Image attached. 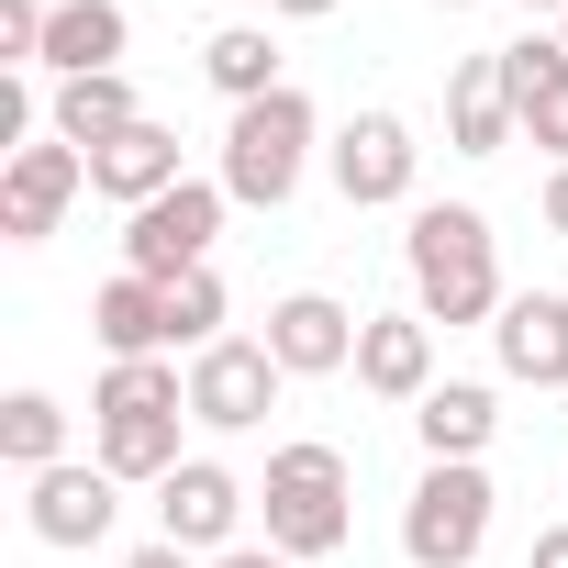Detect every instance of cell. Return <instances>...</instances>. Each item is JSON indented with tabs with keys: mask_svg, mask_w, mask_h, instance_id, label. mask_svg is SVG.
I'll list each match as a JSON object with an SVG mask.
<instances>
[{
	"mask_svg": "<svg viewBox=\"0 0 568 568\" xmlns=\"http://www.w3.org/2000/svg\"><path fill=\"white\" fill-rule=\"evenodd\" d=\"M402 267H413V313L424 324H501V256H490V212L468 201H424L413 234H402Z\"/></svg>",
	"mask_w": 568,
	"mask_h": 568,
	"instance_id": "1",
	"label": "cell"
},
{
	"mask_svg": "<svg viewBox=\"0 0 568 568\" xmlns=\"http://www.w3.org/2000/svg\"><path fill=\"white\" fill-rule=\"evenodd\" d=\"M256 513H267V546L278 557H335L346 535H357V479H346V446H324V435H291V446H267V490H256Z\"/></svg>",
	"mask_w": 568,
	"mask_h": 568,
	"instance_id": "2",
	"label": "cell"
},
{
	"mask_svg": "<svg viewBox=\"0 0 568 568\" xmlns=\"http://www.w3.org/2000/svg\"><path fill=\"white\" fill-rule=\"evenodd\" d=\"M313 101L302 90H267V101H245L234 123H223V190L245 201V212H278L302 190V168H313Z\"/></svg>",
	"mask_w": 568,
	"mask_h": 568,
	"instance_id": "3",
	"label": "cell"
},
{
	"mask_svg": "<svg viewBox=\"0 0 568 568\" xmlns=\"http://www.w3.org/2000/svg\"><path fill=\"white\" fill-rule=\"evenodd\" d=\"M490 546V468L479 457H424L413 501H402V557L413 568H468Z\"/></svg>",
	"mask_w": 568,
	"mask_h": 568,
	"instance_id": "4",
	"label": "cell"
},
{
	"mask_svg": "<svg viewBox=\"0 0 568 568\" xmlns=\"http://www.w3.org/2000/svg\"><path fill=\"white\" fill-rule=\"evenodd\" d=\"M223 212H234V190H223V179H179L168 201L123 212V267H134V278H190V267H212Z\"/></svg>",
	"mask_w": 568,
	"mask_h": 568,
	"instance_id": "5",
	"label": "cell"
},
{
	"mask_svg": "<svg viewBox=\"0 0 568 568\" xmlns=\"http://www.w3.org/2000/svg\"><path fill=\"white\" fill-rule=\"evenodd\" d=\"M278 368L267 357V335H223V346H201L190 357V424H212V435H256L267 413H278Z\"/></svg>",
	"mask_w": 568,
	"mask_h": 568,
	"instance_id": "6",
	"label": "cell"
},
{
	"mask_svg": "<svg viewBox=\"0 0 568 568\" xmlns=\"http://www.w3.org/2000/svg\"><path fill=\"white\" fill-rule=\"evenodd\" d=\"M324 168H335L346 212H390V201H413L424 145H413V123H402V112H346V134L324 145Z\"/></svg>",
	"mask_w": 568,
	"mask_h": 568,
	"instance_id": "7",
	"label": "cell"
},
{
	"mask_svg": "<svg viewBox=\"0 0 568 568\" xmlns=\"http://www.w3.org/2000/svg\"><path fill=\"white\" fill-rule=\"evenodd\" d=\"M90 190V156L68 145V134H34V145H12V168H0V234L12 245H45L57 234V212Z\"/></svg>",
	"mask_w": 568,
	"mask_h": 568,
	"instance_id": "8",
	"label": "cell"
},
{
	"mask_svg": "<svg viewBox=\"0 0 568 568\" xmlns=\"http://www.w3.org/2000/svg\"><path fill=\"white\" fill-rule=\"evenodd\" d=\"M34 501H23V524H34V546H57V557H79V546H101L112 535V513H123V479L101 468V457H68V468H45V479H23Z\"/></svg>",
	"mask_w": 568,
	"mask_h": 568,
	"instance_id": "9",
	"label": "cell"
},
{
	"mask_svg": "<svg viewBox=\"0 0 568 568\" xmlns=\"http://www.w3.org/2000/svg\"><path fill=\"white\" fill-rule=\"evenodd\" d=\"M234 524H245V479H234L223 457H190V468H168V490H156V535H168V546H190V557H223V546H234Z\"/></svg>",
	"mask_w": 568,
	"mask_h": 568,
	"instance_id": "10",
	"label": "cell"
},
{
	"mask_svg": "<svg viewBox=\"0 0 568 568\" xmlns=\"http://www.w3.org/2000/svg\"><path fill=\"white\" fill-rule=\"evenodd\" d=\"M357 324L368 313H346L335 291H291L267 313V357L291 368V379H335V368H357Z\"/></svg>",
	"mask_w": 568,
	"mask_h": 568,
	"instance_id": "11",
	"label": "cell"
},
{
	"mask_svg": "<svg viewBox=\"0 0 568 568\" xmlns=\"http://www.w3.org/2000/svg\"><path fill=\"white\" fill-rule=\"evenodd\" d=\"M179 179H190V168H179V134H168L156 112H145V123H123V134H112V145L90 156V190H101V201H123V212L168 201Z\"/></svg>",
	"mask_w": 568,
	"mask_h": 568,
	"instance_id": "12",
	"label": "cell"
},
{
	"mask_svg": "<svg viewBox=\"0 0 568 568\" xmlns=\"http://www.w3.org/2000/svg\"><path fill=\"white\" fill-rule=\"evenodd\" d=\"M357 390L424 402V390H435V324H424V313H368V324H357Z\"/></svg>",
	"mask_w": 568,
	"mask_h": 568,
	"instance_id": "13",
	"label": "cell"
},
{
	"mask_svg": "<svg viewBox=\"0 0 568 568\" xmlns=\"http://www.w3.org/2000/svg\"><path fill=\"white\" fill-rule=\"evenodd\" d=\"M490 346H501V368L524 390H568V302L557 291H513L501 324H490Z\"/></svg>",
	"mask_w": 568,
	"mask_h": 568,
	"instance_id": "14",
	"label": "cell"
},
{
	"mask_svg": "<svg viewBox=\"0 0 568 568\" xmlns=\"http://www.w3.org/2000/svg\"><path fill=\"white\" fill-rule=\"evenodd\" d=\"M123 45H134L123 0H57L45 12V79H112Z\"/></svg>",
	"mask_w": 568,
	"mask_h": 568,
	"instance_id": "15",
	"label": "cell"
},
{
	"mask_svg": "<svg viewBox=\"0 0 568 568\" xmlns=\"http://www.w3.org/2000/svg\"><path fill=\"white\" fill-rule=\"evenodd\" d=\"M90 335H101V357H179L168 346V278H101L90 291Z\"/></svg>",
	"mask_w": 568,
	"mask_h": 568,
	"instance_id": "16",
	"label": "cell"
},
{
	"mask_svg": "<svg viewBox=\"0 0 568 568\" xmlns=\"http://www.w3.org/2000/svg\"><path fill=\"white\" fill-rule=\"evenodd\" d=\"M524 134V112H513V90H501V57H468L457 79H446V145L457 156H501Z\"/></svg>",
	"mask_w": 568,
	"mask_h": 568,
	"instance_id": "17",
	"label": "cell"
},
{
	"mask_svg": "<svg viewBox=\"0 0 568 568\" xmlns=\"http://www.w3.org/2000/svg\"><path fill=\"white\" fill-rule=\"evenodd\" d=\"M413 435H424V457H490L501 402H490L479 379H435V390L413 402Z\"/></svg>",
	"mask_w": 568,
	"mask_h": 568,
	"instance_id": "18",
	"label": "cell"
},
{
	"mask_svg": "<svg viewBox=\"0 0 568 568\" xmlns=\"http://www.w3.org/2000/svg\"><path fill=\"white\" fill-rule=\"evenodd\" d=\"M90 457H101L123 490H134V479H145V490H168V468H190V457H179V413H123V424H90Z\"/></svg>",
	"mask_w": 568,
	"mask_h": 568,
	"instance_id": "19",
	"label": "cell"
},
{
	"mask_svg": "<svg viewBox=\"0 0 568 568\" xmlns=\"http://www.w3.org/2000/svg\"><path fill=\"white\" fill-rule=\"evenodd\" d=\"M201 79L245 112V101H267V90H291V79H278V34L267 23H223L212 45H201Z\"/></svg>",
	"mask_w": 568,
	"mask_h": 568,
	"instance_id": "20",
	"label": "cell"
},
{
	"mask_svg": "<svg viewBox=\"0 0 568 568\" xmlns=\"http://www.w3.org/2000/svg\"><path fill=\"white\" fill-rule=\"evenodd\" d=\"M45 123H57L79 156H101V145H112L123 123H145V112H134V79L112 68V79H57V112H45Z\"/></svg>",
	"mask_w": 568,
	"mask_h": 568,
	"instance_id": "21",
	"label": "cell"
},
{
	"mask_svg": "<svg viewBox=\"0 0 568 568\" xmlns=\"http://www.w3.org/2000/svg\"><path fill=\"white\" fill-rule=\"evenodd\" d=\"M123 413H190V368L179 357H112L90 390V424H123Z\"/></svg>",
	"mask_w": 568,
	"mask_h": 568,
	"instance_id": "22",
	"label": "cell"
},
{
	"mask_svg": "<svg viewBox=\"0 0 568 568\" xmlns=\"http://www.w3.org/2000/svg\"><path fill=\"white\" fill-rule=\"evenodd\" d=\"M0 457H12L23 479L68 468V413H57L45 390H12V402H0Z\"/></svg>",
	"mask_w": 568,
	"mask_h": 568,
	"instance_id": "23",
	"label": "cell"
},
{
	"mask_svg": "<svg viewBox=\"0 0 568 568\" xmlns=\"http://www.w3.org/2000/svg\"><path fill=\"white\" fill-rule=\"evenodd\" d=\"M168 346H223V278L212 267H190V278H168Z\"/></svg>",
	"mask_w": 568,
	"mask_h": 568,
	"instance_id": "24",
	"label": "cell"
},
{
	"mask_svg": "<svg viewBox=\"0 0 568 568\" xmlns=\"http://www.w3.org/2000/svg\"><path fill=\"white\" fill-rule=\"evenodd\" d=\"M501 57V90H513V112H535L546 90H568V45L557 34H524V45H490Z\"/></svg>",
	"mask_w": 568,
	"mask_h": 568,
	"instance_id": "25",
	"label": "cell"
},
{
	"mask_svg": "<svg viewBox=\"0 0 568 568\" xmlns=\"http://www.w3.org/2000/svg\"><path fill=\"white\" fill-rule=\"evenodd\" d=\"M45 12L57 0H0V57L12 68H45Z\"/></svg>",
	"mask_w": 568,
	"mask_h": 568,
	"instance_id": "26",
	"label": "cell"
},
{
	"mask_svg": "<svg viewBox=\"0 0 568 568\" xmlns=\"http://www.w3.org/2000/svg\"><path fill=\"white\" fill-rule=\"evenodd\" d=\"M524 134H535V145H546V156H557V168H568V90H546V101H535V112H524Z\"/></svg>",
	"mask_w": 568,
	"mask_h": 568,
	"instance_id": "27",
	"label": "cell"
},
{
	"mask_svg": "<svg viewBox=\"0 0 568 568\" xmlns=\"http://www.w3.org/2000/svg\"><path fill=\"white\" fill-rule=\"evenodd\" d=\"M123 568H201V557H190V546H168V535H156V546H134V557H123Z\"/></svg>",
	"mask_w": 568,
	"mask_h": 568,
	"instance_id": "28",
	"label": "cell"
},
{
	"mask_svg": "<svg viewBox=\"0 0 568 568\" xmlns=\"http://www.w3.org/2000/svg\"><path fill=\"white\" fill-rule=\"evenodd\" d=\"M212 568H291V557H278V546H223Z\"/></svg>",
	"mask_w": 568,
	"mask_h": 568,
	"instance_id": "29",
	"label": "cell"
},
{
	"mask_svg": "<svg viewBox=\"0 0 568 568\" xmlns=\"http://www.w3.org/2000/svg\"><path fill=\"white\" fill-rule=\"evenodd\" d=\"M546 234H568V168H546Z\"/></svg>",
	"mask_w": 568,
	"mask_h": 568,
	"instance_id": "30",
	"label": "cell"
},
{
	"mask_svg": "<svg viewBox=\"0 0 568 568\" xmlns=\"http://www.w3.org/2000/svg\"><path fill=\"white\" fill-rule=\"evenodd\" d=\"M524 568H568V524H557V535H535V557H524Z\"/></svg>",
	"mask_w": 568,
	"mask_h": 568,
	"instance_id": "31",
	"label": "cell"
},
{
	"mask_svg": "<svg viewBox=\"0 0 568 568\" xmlns=\"http://www.w3.org/2000/svg\"><path fill=\"white\" fill-rule=\"evenodd\" d=\"M267 12H278V23H324L335 0H267Z\"/></svg>",
	"mask_w": 568,
	"mask_h": 568,
	"instance_id": "32",
	"label": "cell"
},
{
	"mask_svg": "<svg viewBox=\"0 0 568 568\" xmlns=\"http://www.w3.org/2000/svg\"><path fill=\"white\" fill-rule=\"evenodd\" d=\"M524 12H546V23H568V0H524Z\"/></svg>",
	"mask_w": 568,
	"mask_h": 568,
	"instance_id": "33",
	"label": "cell"
},
{
	"mask_svg": "<svg viewBox=\"0 0 568 568\" xmlns=\"http://www.w3.org/2000/svg\"><path fill=\"white\" fill-rule=\"evenodd\" d=\"M435 12H468V0H435Z\"/></svg>",
	"mask_w": 568,
	"mask_h": 568,
	"instance_id": "34",
	"label": "cell"
},
{
	"mask_svg": "<svg viewBox=\"0 0 568 568\" xmlns=\"http://www.w3.org/2000/svg\"><path fill=\"white\" fill-rule=\"evenodd\" d=\"M557 45H568V23H557Z\"/></svg>",
	"mask_w": 568,
	"mask_h": 568,
	"instance_id": "35",
	"label": "cell"
}]
</instances>
